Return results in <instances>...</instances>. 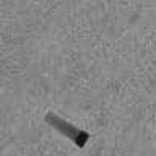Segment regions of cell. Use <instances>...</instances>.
Returning a JSON list of instances; mask_svg holds the SVG:
<instances>
[{
    "label": "cell",
    "mask_w": 156,
    "mask_h": 156,
    "mask_svg": "<svg viewBox=\"0 0 156 156\" xmlns=\"http://www.w3.org/2000/svg\"><path fill=\"white\" fill-rule=\"evenodd\" d=\"M44 120H46L52 129H55L58 133H62V135H65L67 138H70L78 148H85L88 140H90V133H88L86 130L78 129L76 125L67 122L63 117H60L58 114H55V112H47V114L44 115Z\"/></svg>",
    "instance_id": "cell-1"
},
{
    "label": "cell",
    "mask_w": 156,
    "mask_h": 156,
    "mask_svg": "<svg viewBox=\"0 0 156 156\" xmlns=\"http://www.w3.org/2000/svg\"><path fill=\"white\" fill-rule=\"evenodd\" d=\"M154 145H156V136H154Z\"/></svg>",
    "instance_id": "cell-2"
}]
</instances>
